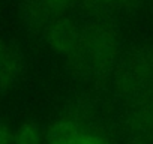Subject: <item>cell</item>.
Listing matches in <instances>:
<instances>
[{
	"mask_svg": "<svg viewBox=\"0 0 153 144\" xmlns=\"http://www.w3.org/2000/svg\"><path fill=\"white\" fill-rule=\"evenodd\" d=\"M12 144H47L45 131L35 122H24L14 131Z\"/></svg>",
	"mask_w": 153,
	"mask_h": 144,
	"instance_id": "obj_7",
	"label": "cell"
},
{
	"mask_svg": "<svg viewBox=\"0 0 153 144\" xmlns=\"http://www.w3.org/2000/svg\"><path fill=\"white\" fill-rule=\"evenodd\" d=\"M24 71V57L17 50L9 47L3 62L0 63V89L11 87Z\"/></svg>",
	"mask_w": 153,
	"mask_h": 144,
	"instance_id": "obj_6",
	"label": "cell"
},
{
	"mask_svg": "<svg viewBox=\"0 0 153 144\" xmlns=\"http://www.w3.org/2000/svg\"><path fill=\"white\" fill-rule=\"evenodd\" d=\"M111 84L119 96L132 99L153 86V48L132 47L119 56Z\"/></svg>",
	"mask_w": 153,
	"mask_h": 144,
	"instance_id": "obj_2",
	"label": "cell"
},
{
	"mask_svg": "<svg viewBox=\"0 0 153 144\" xmlns=\"http://www.w3.org/2000/svg\"><path fill=\"white\" fill-rule=\"evenodd\" d=\"M72 144H114V143L111 141L110 135L102 126H90V125L83 123L80 134L76 135Z\"/></svg>",
	"mask_w": 153,
	"mask_h": 144,
	"instance_id": "obj_8",
	"label": "cell"
},
{
	"mask_svg": "<svg viewBox=\"0 0 153 144\" xmlns=\"http://www.w3.org/2000/svg\"><path fill=\"white\" fill-rule=\"evenodd\" d=\"M63 15H59L48 0H26L24 20L33 35H45L51 24Z\"/></svg>",
	"mask_w": 153,
	"mask_h": 144,
	"instance_id": "obj_5",
	"label": "cell"
},
{
	"mask_svg": "<svg viewBox=\"0 0 153 144\" xmlns=\"http://www.w3.org/2000/svg\"><path fill=\"white\" fill-rule=\"evenodd\" d=\"M117 59L119 29L110 17H98L81 27L78 44L66 56L72 74L93 78L98 87L111 84Z\"/></svg>",
	"mask_w": 153,
	"mask_h": 144,
	"instance_id": "obj_1",
	"label": "cell"
},
{
	"mask_svg": "<svg viewBox=\"0 0 153 144\" xmlns=\"http://www.w3.org/2000/svg\"><path fill=\"white\" fill-rule=\"evenodd\" d=\"M80 33L81 29L78 27V24L63 15L51 24V27L45 33V38L53 51L68 56L78 44Z\"/></svg>",
	"mask_w": 153,
	"mask_h": 144,
	"instance_id": "obj_4",
	"label": "cell"
},
{
	"mask_svg": "<svg viewBox=\"0 0 153 144\" xmlns=\"http://www.w3.org/2000/svg\"><path fill=\"white\" fill-rule=\"evenodd\" d=\"M8 50H9V47L0 39V63L3 62V59H5V56H6V53H8Z\"/></svg>",
	"mask_w": 153,
	"mask_h": 144,
	"instance_id": "obj_11",
	"label": "cell"
},
{
	"mask_svg": "<svg viewBox=\"0 0 153 144\" xmlns=\"http://www.w3.org/2000/svg\"><path fill=\"white\" fill-rule=\"evenodd\" d=\"M126 135H134L147 144H153V86L131 99Z\"/></svg>",
	"mask_w": 153,
	"mask_h": 144,
	"instance_id": "obj_3",
	"label": "cell"
},
{
	"mask_svg": "<svg viewBox=\"0 0 153 144\" xmlns=\"http://www.w3.org/2000/svg\"><path fill=\"white\" fill-rule=\"evenodd\" d=\"M48 2L59 15H65V11L74 5V0H48Z\"/></svg>",
	"mask_w": 153,
	"mask_h": 144,
	"instance_id": "obj_10",
	"label": "cell"
},
{
	"mask_svg": "<svg viewBox=\"0 0 153 144\" xmlns=\"http://www.w3.org/2000/svg\"><path fill=\"white\" fill-rule=\"evenodd\" d=\"M14 143V131L3 122H0V144H12Z\"/></svg>",
	"mask_w": 153,
	"mask_h": 144,
	"instance_id": "obj_9",
	"label": "cell"
}]
</instances>
